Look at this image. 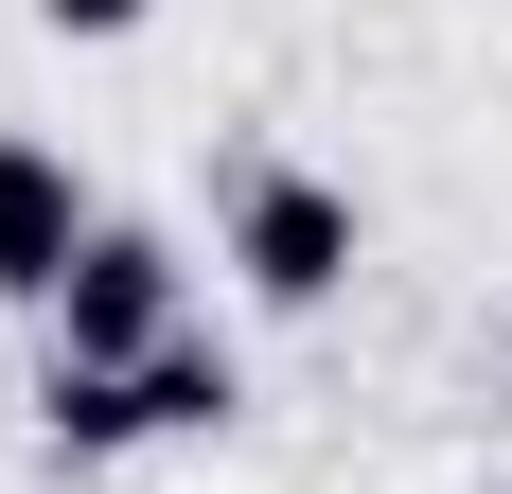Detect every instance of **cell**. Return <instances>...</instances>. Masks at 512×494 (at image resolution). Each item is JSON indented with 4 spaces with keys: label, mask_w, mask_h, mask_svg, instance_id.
I'll use <instances>...</instances> for the list:
<instances>
[{
    "label": "cell",
    "mask_w": 512,
    "mask_h": 494,
    "mask_svg": "<svg viewBox=\"0 0 512 494\" xmlns=\"http://www.w3.org/2000/svg\"><path fill=\"white\" fill-rule=\"evenodd\" d=\"M142 424H230V353L212 336H177V353H142V371H53V442H142Z\"/></svg>",
    "instance_id": "1"
},
{
    "label": "cell",
    "mask_w": 512,
    "mask_h": 494,
    "mask_svg": "<svg viewBox=\"0 0 512 494\" xmlns=\"http://www.w3.org/2000/svg\"><path fill=\"white\" fill-rule=\"evenodd\" d=\"M230 265H248L265 300H336L354 283V195H336V177H265V195L230 212Z\"/></svg>",
    "instance_id": "3"
},
{
    "label": "cell",
    "mask_w": 512,
    "mask_h": 494,
    "mask_svg": "<svg viewBox=\"0 0 512 494\" xmlns=\"http://www.w3.org/2000/svg\"><path fill=\"white\" fill-rule=\"evenodd\" d=\"M53 318H71V371H142V353H177V265L142 230H89V265L53 283Z\"/></svg>",
    "instance_id": "2"
},
{
    "label": "cell",
    "mask_w": 512,
    "mask_h": 494,
    "mask_svg": "<svg viewBox=\"0 0 512 494\" xmlns=\"http://www.w3.org/2000/svg\"><path fill=\"white\" fill-rule=\"evenodd\" d=\"M124 18H142V0H53V36H124Z\"/></svg>",
    "instance_id": "5"
},
{
    "label": "cell",
    "mask_w": 512,
    "mask_h": 494,
    "mask_svg": "<svg viewBox=\"0 0 512 494\" xmlns=\"http://www.w3.org/2000/svg\"><path fill=\"white\" fill-rule=\"evenodd\" d=\"M89 265V195H71V159L53 142H0V300H53Z\"/></svg>",
    "instance_id": "4"
},
{
    "label": "cell",
    "mask_w": 512,
    "mask_h": 494,
    "mask_svg": "<svg viewBox=\"0 0 512 494\" xmlns=\"http://www.w3.org/2000/svg\"><path fill=\"white\" fill-rule=\"evenodd\" d=\"M495 371H512V336H495Z\"/></svg>",
    "instance_id": "6"
}]
</instances>
